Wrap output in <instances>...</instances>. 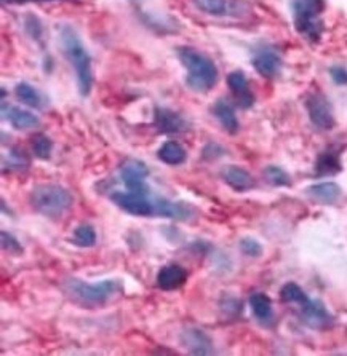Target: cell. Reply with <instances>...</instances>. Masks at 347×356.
Wrapping results in <instances>:
<instances>
[{
    "label": "cell",
    "instance_id": "cell-13",
    "mask_svg": "<svg viewBox=\"0 0 347 356\" xmlns=\"http://www.w3.org/2000/svg\"><path fill=\"white\" fill-rule=\"evenodd\" d=\"M154 125L163 134L186 131L187 123L175 110L167 107H156L154 110Z\"/></svg>",
    "mask_w": 347,
    "mask_h": 356
},
{
    "label": "cell",
    "instance_id": "cell-4",
    "mask_svg": "<svg viewBox=\"0 0 347 356\" xmlns=\"http://www.w3.org/2000/svg\"><path fill=\"white\" fill-rule=\"evenodd\" d=\"M31 205L38 214L48 219H60L72 206V195L66 187L40 184L31 192Z\"/></svg>",
    "mask_w": 347,
    "mask_h": 356
},
{
    "label": "cell",
    "instance_id": "cell-32",
    "mask_svg": "<svg viewBox=\"0 0 347 356\" xmlns=\"http://www.w3.org/2000/svg\"><path fill=\"white\" fill-rule=\"evenodd\" d=\"M330 75L333 79L335 84L338 85H347V69L343 66H333L330 69Z\"/></svg>",
    "mask_w": 347,
    "mask_h": 356
},
{
    "label": "cell",
    "instance_id": "cell-30",
    "mask_svg": "<svg viewBox=\"0 0 347 356\" xmlns=\"http://www.w3.org/2000/svg\"><path fill=\"white\" fill-rule=\"evenodd\" d=\"M240 249L248 257H259L263 254V246L252 237H245L240 240Z\"/></svg>",
    "mask_w": 347,
    "mask_h": 356
},
{
    "label": "cell",
    "instance_id": "cell-3",
    "mask_svg": "<svg viewBox=\"0 0 347 356\" xmlns=\"http://www.w3.org/2000/svg\"><path fill=\"white\" fill-rule=\"evenodd\" d=\"M61 48L67 61L74 67L80 96H88L93 86V72H91V58L82 43V38L74 27L62 26L60 31Z\"/></svg>",
    "mask_w": 347,
    "mask_h": 356
},
{
    "label": "cell",
    "instance_id": "cell-7",
    "mask_svg": "<svg viewBox=\"0 0 347 356\" xmlns=\"http://www.w3.org/2000/svg\"><path fill=\"white\" fill-rule=\"evenodd\" d=\"M199 12L218 18H247L252 13L245 0H191Z\"/></svg>",
    "mask_w": 347,
    "mask_h": 356
},
{
    "label": "cell",
    "instance_id": "cell-29",
    "mask_svg": "<svg viewBox=\"0 0 347 356\" xmlns=\"http://www.w3.org/2000/svg\"><path fill=\"white\" fill-rule=\"evenodd\" d=\"M0 238H2V249H3V251L12 254V256H19V254L23 253L21 243H19L12 233H8V232H5V230H2V232H0Z\"/></svg>",
    "mask_w": 347,
    "mask_h": 356
},
{
    "label": "cell",
    "instance_id": "cell-16",
    "mask_svg": "<svg viewBox=\"0 0 347 356\" xmlns=\"http://www.w3.org/2000/svg\"><path fill=\"white\" fill-rule=\"evenodd\" d=\"M228 85L232 94L237 99V103L242 105L243 109L252 107L254 103V96L250 90L248 80L242 71H234L228 75Z\"/></svg>",
    "mask_w": 347,
    "mask_h": 356
},
{
    "label": "cell",
    "instance_id": "cell-2",
    "mask_svg": "<svg viewBox=\"0 0 347 356\" xmlns=\"http://www.w3.org/2000/svg\"><path fill=\"white\" fill-rule=\"evenodd\" d=\"M178 60L187 71L186 85L197 93H206L218 84L216 64L204 53L192 47H178Z\"/></svg>",
    "mask_w": 347,
    "mask_h": 356
},
{
    "label": "cell",
    "instance_id": "cell-5",
    "mask_svg": "<svg viewBox=\"0 0 347 356\" xmlns=\"http://www.w3.org/2000/svg\"><path fill=\"white\" fill-rule=\"evenodd\" d=\"M296 31L309 42H319L324 32V0H291Z\"/></svg>",
    "mask_w": 347,
    "mask_h": 356
},
{
    "label": "cell",
    "instance_id": "cell-28",
    "mask_svg": "<svg viewBox=\"0 0 347 356\" xmlns=\"http://www.w3.org/2000/svg\"><path fill=\"white\" fill-rule=\"evenodd\" d=\"M32 151L34 155L40 160H48L51 157V151H53V142L51 139L45 136V134H36L32 138Z\"/></svg>",
    "mask_w": 347,
    "mask_h": 356
},
{
    "label": "cell",
    "instance_id": "cell-15",
    "mask_svg": "<svg viewBox=\"0 0 347 356\" xmlns=\"http://www.w3.org/2000/svg\"><path fill=\"white\" fill-rule=\"evenodd\" d=\"M2 115L14 129H31L40 125V118L31 110L16 107V105H7V103H2Z\"/></svg>",
    "mask_w": 347,
    "mask_h": 356
},
{
    "label": "cell",
    "instance_id": "cell-18",
    "mask_svg": "<svg viewBox=\"0 0 347 356\" xmlns=\"http://www.w3.org/2000/svg\"><path fill=\"white\" fill-rule=\"evenodd\" d=\"M211 114L215 115V118L218 120V122L221 123V127H223L228 133L235 134L239 131V128H240L239 118H237V115H235L234 105L230 104L228 99L221 98L216 101V103L213 104V107H211Z\"/></svg>",
    "mask_w": 347,
    "mask_h": 356
},
{
    "label": "cell",
    "instance_id": "cell-19",
    "mask_svg": "<svg viewBox=\"0 0 347 356\" xmlns=\"http://www.w3.org/2000/svg\"><path fill=\"white\" fill-rule=\"evenodd\" d=\"M221 176H223L226 184L232 187L235 192H247L254 187L253 176L250 175L247 170H243V168L240 166H235V165L226 166L223 168V171H221Z\"/></svg>",
    "mask_w": 347,
    "mask_h": 356
},
{
    "label": "cell",
    "instance_id": "cell-25",
    "mask_svg": "<svg viewBox=\"0 0 347 356\" xmlns=\"http://www.w3.org/2000/svg\"><path fill=\"white\" fill-rule=\"evenodd\" d=\"M280 297L283 302H288V304H298V305H304L306 302H309V297L302 288L296 283H287L285 286L280 290Z\"/></svg>",
    "mask_w": 347,
    "mask_h": 356
},
{
    "label": "cell",
    "instance_id": "cell-14",
    "mask_svg": "<svg viewBox=\"0 0 347 356\" xmlns=\"http://www.w3.org/2000/svg\"><path fill=\"white\" fill-rule=\"evenodd\" d=\"M187 281V270L180 264H167L157 273L156 283L163 291H175Z\"/></svg>",
    "mask_w": 347,
    "mask_h": 356
},
{
    "label": "cell",
    "instance_id": "cell-24",
    "mask_svg": "<svg viewBox=\"0 0 347 356\" xmlns=\"http://www.w3.org/2000/svg\"><path fill=\"white\" fill-rule=\"evenodd\" d=\"M341 170V163L338 153L333 151H326L320 153L319 160H317L315 171L317 175H333Z\"/></svg>",
    "mask_w": 347,
    "mask_h": 356
},
{
    "label": "cell",
    "instance_id": "cell-20",
    "mask_svg": "<svg viewBox=\"0 0 347 356\" xmlns=\"http://www.w3.org/2000/svg\"><path fill=\"white\" fill-rule=\"evenodd\" d=\"M157 157L158 160L167 163V165L176 166L186 162L187 153H186V149L182 147L180 142L167 141L165 144H162L160 149H158Z\"/></svg>",
    "mask_w": 347,
    "mask_h": 356
},
{
    "label": "cell",
    "instance_id": "cell-10",
    "mask_svg": "<svg viewBox=\"0 0 347 356\" xmlns=\"http://www.w3.org/2000/svg\"><path fill=\"white\" fill-rule=\"evenodd\" d=\"M149 176V168L144 162L136 158H127L120 165V177H122L127 190H146V179Z\"/></svg>",
    "mask_w": 347,
    "mask_h": 356
},
{
    "label": "cell",
    "instance_id": "cell-11",
    "mask_svg": "<svg viewBox=\"0 0 347 356\" xmlns=\"http://www.w3.org/2000/svg\"><path fill=\"white\" fill-rule=\"evenodd\" d=\"M181 345L192 355H211L213 353V340L210 335L199 328H186L180 334Z\"/></svg>",
    "mask_w": 347,
    "mask_h": 356
},
{
    "label": "cell",
    "instance_id": "cell-27",
    "mask_svg": "<svg viewBox=\"0 0 347 356\" xmlns=\"http://www.w3.org/2000/svg\"><path fill=\"white\" fill-rule=\"evenodd\" d=\"M264 177H266L269 184L276 187H288L291 186V177L285 170H282L280 166H266L264 168Z\"/></svg>",
    "mask_w": 347,
    "mask_h": 356
},
{
    "label": "cell",
    "instance_id": "cell-33",
    "mask_svg": "<svg viewBox=\"0 0 347 356\" xmlns=\"http://www.w3.org/2000/svg\"><path fill=\"white\" fill-rule=\"evenodd\" d=\"M10 5H23V3H40V2H79V0H3Z\"/></svg>",
    "mask_w": 347,
    "mask_h": 356
},
{
    "label": "cell",
    "instance_id": "cell-23",
    "mask_svg": "<svg viewBox=\"0 0 347 356\" xmlns=\"http://www.w3.org/2000/svg\"><path fill=\"white\" fill-rule=\"evenodd\" d=\"M72 243L79 248H91L96 244V230L90 224L77 225L72 232Z\"/></svg>",
    "mask_w": 347,
    "mask_h": 356
},
{
    "label": "cell",
    "instance_id": "cell-8",
    "mask_svg": "<svg viewBox=\"0 0 347 356\" xmlns=\"http://www.w3.org/2000/svg\"><path fill=\"white\" fill-rule=\"evenodd\" d=\"M306 109L314 127L328 131L335 127V115L330 101L322 93H311L306 99Z\"/></svg>",
    "mask_w": 347,
    "mask_h": 356
},
{
    "label": "cell",
    "instance_id": "cell-12",
    "mask_svg": "<svg viewBox=\"0 0 347 356\" xmlns=\"http://www.w3.org/2000/svg\"><path fill=\"white\" fill-rule=\"evenodd\" d=\"M301 316L302 321L314 329H325L333 325V316H331L328 309H326L324 302L317 299H309V302H306L301 307Z\"/></svg>",
    "mask_w": 347,
    "mask_h": 356
},
{
    "label": "cell",
    "instance_id": "cell-26",
    "mask_svg": "<svg viewBox=\"0 0 347 356\" xmlns=\"http://www.w3.org/2000/svg\"><path fill=\"white\" fill-rule=\"evenodd\" d=\"M2 166L3 170H7L8 168L10 171H21V170H26L29 166V160L26 153L23 151H19V149H12V151L8 152V155L3 157Z\"/></svg>",
    "mask_w": 347,
    "mask_h": 356
},
{
    "label": "cell",
    "instance_id": "cell-21",
    "mask_svg": "<svg viewBox=\"0 0 347 356\" xmlns=\"http://www.w3.org/2000/svg\"><path fill=\"white\" fill-rule=\"evenodd\" d=\"M14 94H16V98L23 104H26L32 109H42L43 104H45V98H43L40 91L34 88L32 85L26 84V81H21V84L14 86Z\"/></svg>",
    "mask_w": 347,
    "mask_h": 356
},
{
    "label": "cell",
    "instance_id": "cell-1",
    "mask_svg": "<svg viewBox=\"0 0 347 356\" xmlns=\"http://www.w3.org/2000/svg\"><path fill=\"white\" fill-rule=\"evenodd\" d=\"M62 291L71 301L90 309L103 307L123 294V285L119 280H103L90 283L79 278H67L62 281Z\"/></svg>",
    "mask_w": 347,
    "mask_h": 356
},
{
    "label": "cell",
    "instance_id": "cell-9",
    "mask_svg": "<svg viewBox=\"0 0 347 356\" xmlns=\"http://www.w3.org/2000/svg\"><path fill=\"white\" fill-rule=\"evenodd\" d=\"M252 62L258 74L264 79H274L282 69V58L271 45H259L254 48Z\"/></svg>",
    "mask_w": 347,
    "mask_h": 356
},
{
    "label": "cell",
    "instance_id": "cell-6",
    "mask_svg": "<svg viewBox=\"0 0 347 356\" xmlns=\"http://www.w3.org/2000/svg\"><path fill=\"white\" fill-rule=\"evenodd\" d=\"M156 199H152L149 189L138 192H114V194L110 195V200H112L120 209L132 216H138V218H154V216H157Z\"/></svg>",
    "mask_w": 347,
    "mask_h": 356
},
{
    "label": "cell",
    "instance_id": "cell-22",
    "mask_svg": "<svg viewBox=\"0 0 347 356\" xmlns=\"http://www.w3.org/2000/svg\"><path fill=\"white\" fill-rule=\"evenodd\" d=\"M250 307H252L253 315L256 316L258 321L261 323H269L272 321L274 312H272V301L269 299L266 294L263 292H256L250 297Z\"/></svg>",
    "mask_w": 347,
    "mask_h": 356
},
{
    "label": "cell",
    "instance_id": "cell-17",
    "mask_svg": "<svg viewBox=\"0 0 347 356\" xmlns=\"http://www.w3.org/2000/svg\"><path fill=\"white\" fill-rule=\"evenodd\" d=\"M306 195L317 203L335 205L338 203L341 195H343V190L336 182H319V184L307 187Z\"/></svg>",
    "mask_w": 347,
    "mask_h": 356
},
{
    "label": "cell",
    "instance_id": "cell-31",
    "mask_svg": "<svg viewBox=\"0 0 347 356\" xmlns=\"http://www.w3.org/2000/svg\"><path fill=\"white\" fill-rule=\"evenodd\" d=\"M26 31L31 34V37L34 38V40L40 42L42 38V34H43V27L40 21H38V18L34 16V14H29V16L26 18Z\"/></svg>",
    "mask_w": 347,
    "mask_h": 356
}]
</instances>
